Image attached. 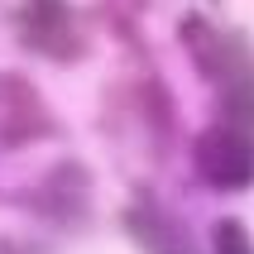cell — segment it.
I'll use <instances>...</instances> for the list:
<instances>
[{"instance_id": "obj_1", "label": "cell", "mask_w": 254, "mask_h": 254, "mask_svg": "<svg viewBox=\"0 0 254 254\" xmlns=\"http://www.w3.org/2000/svg\"><path fill=\"white\" fill-rule=\"evenodd\" d=\"M183 48L192 53L197 72L216 86L221 120L254 129V43L235 29H216L211 19H187L183 24Z\"/></svg>"}, {"instance_id": "obj_2", "label": "cell", "mask_w": 254, "mask_h": 254, "mask_svg": "<svg viewBox=\"0 0 254 254\" xmlns=\"http://www.w3.org/2000/svg\"><path fill=\"white\" fill-rule=\"evenodd\" d=\"M197 178L216 192H245L254 187V129L235 120H216L192 144Z\"/></svg>"}, {"instance_id": "obj_3", "label": "cell", "mask_w": 254, "mask_h": 254, "mask_svg": "<svg viewBox=\"0 0 254 254\" xmlns=\"http://www.w3.org/2000/svg\"><path fill=\"white\" fill-rule=\"evenodd\" d=\"M14 34L29 53L53 58V63H77L86 53V34L67 0H24V10L14 19Z\"/></svg>"}, {"instance_id": "obj_4", "label": "cell", "mask_w": 254, "mask_h": 254, "mask_svg": "<svg viewBox=\"0 0 254 254\" xmlns=\"http://www.w3.org/2000/svg\"><path fill=\"white\" fill-rule=\"evenodd\" d=\"M53 129L58 120L43 106V96L34 91V82L19 72H0V154L29 149V144L48 139Z\"/></svg>"}, {"instance_id": "obj_5", "label": "cell", "mask_w": 254, "mask_h": 254, "mask_svg": "<svg viewBox=\"0 0 254 254\" xmlns=\"http://www.w3.org/2000/svg\"><path fill=\"white\" fill-rule=\"evenodd\" d=\"M34 211L58 221V226H82L86 221V201H91V178L82 163H58L39 187H34Z\"/></svg>"}, {"instance_id": "obj_6", "label": "cell", "mask_w": 254, "mask_h": 254, "mask_svg": "<svg viewBox=\"0 0 254 254\" xmlns=\"http://www.w3.org/2000/svg\"><path fill=\"white\" fill-rule=\"evenodd\" d=\"M125 230L134 235V245H139L144 254H192V240H187L183 221H173L163 206H158L154 197H134L125 206Z\"/></svg>"}, {"instance_id": "obj_7", "label": "cell", "mask_w": 254, "mask_h": 254, "mask_svg": "<svg viewBox=\"0 0 254 254\" xmlns=\"http://www.w3.org/2000/svg\"><path fill=\"white\" fill-rule=\"evenodd\" d=\"M211 254H254V240L240 221H221L211 230Z\"/></svg>"}, {"instance_id": "obj_8", "label": "cell", "mask_w": 254, "mask_h": 254, "mask_svg": "<svg viewBox=\"0 0 254 254\" xmlns=\"http://www.w3.org/2000/svg\"><path fill=\"white\" fill-rule=\"evenodd\" d=\"M0 254H19V250H10V245H5V250H0Z\"/></svg>"}]
</instances>
